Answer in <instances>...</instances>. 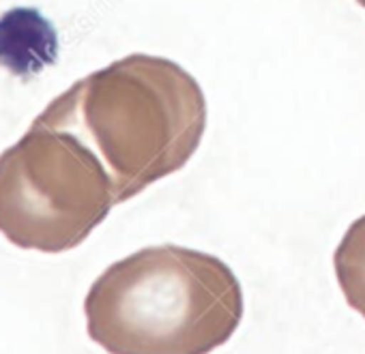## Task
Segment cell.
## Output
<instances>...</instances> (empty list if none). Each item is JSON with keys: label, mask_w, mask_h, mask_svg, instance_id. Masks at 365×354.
Segmentation results:
<instances>
[{"label": "cell", "mask_w": 365, "mask_h": 354, "mask_svg": "<svg viewBox=\"0 0 365 354\" xmlns=\"http://www.w3.org/2000/svg\"><path fill=\"white\" fill-rule=\"evenodd\" d=\"M356 3H359V5H361L363 9H365V0H356Z\"/></svg>", "instance_id": "obj_5"}, {"label": "cell", "mask_w": 365, "mask_h": 354, "mask_svg": "<svg viewBox=\"0 0 365 354\" xmlns=\"http://www.w3.org/2000/svg\"><path fill=\"white\" fill-rule=\"evenodd\" d=\"M84 316L88 337L108 354H209L239 328L243 290L220 258L159 245L108 266Z\"/></svg>", "instance_id": "obj_2"}, {"label": "cell", "mask_w": 365, "mask_h": 354, "mask_svg": "<svg viewBox=\"0 0 365 354\" xmlns=\"http://www.w3.org/2000/svg\"><path fill=\"white\" fill-rule=\"evenodd\" d=\"M333 266L346 303L365 318V215L346 230L335 249Z\"/></svg>", "instance_id": "obj_4"}, {"label": "cell", "mask_w": 365, "mask_h": 354, "mask_svg": "<svg viewBox=\"0 0 365 354\" xmlns=\"http://www.w3.org/2000/svg\"><path fill=\"white\" fill-rule=\"evenodd\" d=\"M112 207L103 163L67 131L35 120L0 155V234L20 249H76Z\"/></svg>", "instance_id": "obj_3"}, {"label": "cell", "mask_w": 365, "mask_h": 354, "mask_svg": "<svg viewBox=\"0 0 365 354\" xmlns=\"http://www.w3.org/2000/svg\"><path fill=\"white\" fill-rule=\"evenodd\" d=\"M35 120L84 142L120 204L192 159L205 135L207 101L180 65L131 54L78 80Z\"/></svg>", "instance_id": "obj_1"}]
</instances>
